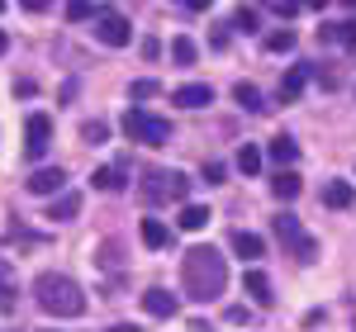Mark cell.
I'll use <instances>...</instances> for the list:
<instances>
[{"label": "cell", "mask_w": 356, "mask_h": 332, "mask_svg": "<svg viewBox=\"0 0 356 332\" xmlns=\"http://www.w3.org/2000/svg\"><path fill=\"white\" fill-rule=\"evenodd\" d=\"M266 157H271L280 171H290V166L300 162V142L290 138V133H280V138H271V147H266Z\"/></svg>", "instance_id": "obj_12"}, {"label": "cell", "mask_w": 356, "mask_h": 332, "mask_svg": "<svg viewBox=\"0 0 356 332\" xmlns=\"http://www.w3.org/2000/svg\"><path fill=\"white\" fill-rule=\"evenodd\" d=\"M138 194L147 199V204H166V199H186L191 194V181L181 176V171H147L143 181H138Z\"/></svg>", "instance_id": "obj_4"}, {"label": "cell", "mask_w": 356, "mask_h": 332, "mask_svg": "<svg viewBox=\"0 0 356 332\" xmlns=\"http://www.w3.org/2000/svg\"><path fill=\"white\" fill-rule=\"evenodd\" d=\"M171 100H176L181 110H204V105H214V85H204V81L176 85V90H171Z\"/></svg>", "instance_id": "obj_10"}, {"label": "cell", "mask_w": 356, "mask_h": 332, "mask_svg": "<svg viewBox=\"0 0 356 332\" xmlns=\"http://www.w3.org/2000/svg\"><path fill=\"white\" fill-rule=\"evenodd\" d=\"M228 247L238 251V256H243L247 266H257V256H266V242H261L257 233H247V228H238V233L228 238Z\"/></svg>", "instance_id": "obj_11"}, {"label": "cell", "mask_w": 356, "mask_h": 332, "mask_svg": "<svg viewBox=\"0 0 356 332\" xmlns=\"http://www.w3.org/2000/svg\"><path fill=\"white\" fill-rule=\"evenodd\" d=\"M67 19L81 24V19H95V5L90 0H67Z\"/></svg>", "instance_id": "obj_28"}, {"label": "cell", "mask_w": 356, "mask_h": 332, "mask_svg": "<svg viewBox=\"0 0 356 332\" xmlns=\"http://www.w3.org/2000/svg\"><path fill=\"white\" fill-rule=\"evenodd\" d=\"M48 142H53V119L48 114H29L24 119V157L29 162H43Z\"/></svg>", "instance_id": "obj_7"}, {"label": "cell", "mask_w": 356, "mask_h": 332, "mask_svg": "<svg viewBox=\"0 0 356 332\" xmlns=\"http://www.w3.org/2000/svg\"><path fill=\"white\" fill-rule=\"evenodd\" d=\"M290 48H295V28H290V24L266 33V53H290Z\"/></svg>", "instance_id": "obj_23"}, {"label": "cell", "mask_w": 356, "mask_h": 332, "mask_svg": "<svg viewBox=\"0 0 356 332\" xmlns=\"http://www.w3.org/2000/svg\"><path fill=\"white\" fill-rule=\"evenodd\" d=\"M186 5H191V10H209L214 0H186Z\"/></svg>", "instance_id": "obj_34"}, {"label": "cell", "mask_w": 356, "mask_h": 332, "mask_svg": "<svg viewBox=\"0 0 356 332\" xmlns=\"http://www.w3.org/2000/svg\"><path fill=\"white\" fill-rule=\"evenodd\" d=\"M19 5H24V10H33V15H38V10H48V0H19Z\"/></svg>", "instance_id": "obj_32"}, {"label": "cell", "mask_w": 356, "mask_h": 332, "mask_svg": "<svg viewBox=\"0 0 356 332\" xmlns=\"http://www.w3.org/2000/svg\"><path fill=\"white\" fill-rule=\"evenodd\" d=\"M67 190V171L62 166H38L29 176V194H62Z\"/></svg>", "instance_id": "obj_8"}, {"label": "cell", "mask_w": 356, "mask_h": 332, "mask_svg": "<svg viewBox=\"0 0 356 332\" xmlns=\"http://www.w3.org/2000/svg\"><path fill=\"white\" fill-rule=\"evenodd\" d=\"M5 48H10V38H5V28H0V53H5Z\"/></svg>", "instance_id": "obj_36"}, {"label": "cell", "mask_w": 356, "mask_h": 332, "mask_svg": "<svg viewBox=\"0 0 356 332\" xmlns=\"http://www.w3.org/2000/svg\"><path fill=\"white\" fill-rule=\"evenodd\" d=\"M300 190H304V181L295 176V171H275V176H271V194H275V199H295Z\"/></svg>", "instance_id": "obj_17"}, {"label": "cell", "mask_w": 356, "mask_h": 332, "mask_svg": "<svg viewBox=\"0 0 356 332\" xmlns=\"http://www.w3.org/2000/svg\"><path fill=\"white\" fill-rule=\"evenodd\" d=\"M233 100H238V105H243L247 114H261V110H266V100H261V90H257L252 81H238V85H233Z\"/></svg>", "instance_id": "obj_16"}, {"label": "cell", "mask_w": 356, "mask_h": 332, "mask_svg": "<svg viewBox=\"0 0 356 332\" xmlns=\"http://www.w3.org/2000/svg\"><path fill=\"white\" fill-rule=\"evenodd\" d=\"M129 95H134V100H152V95H157V81H152V76H143V81L129 85Z\"/></svg>", "instance_id": "obj_30"}, {"label": "cell", "mask_w": 356, "mask_h": 332, "mask_svg": "<svg viewBox=\"0 0 356 332\" xmlns=\"http://www.w3.org/2000/svg\"><path fill=\"white\" fill-rule=\"evenodd\" d=\"M143 308H147L152 318H171V313H176V294H171V290H147V294H143Z\"/></svg>", "instance_id": "obj_14"}, {"label": "cell", "mask_w": 356, "mask_h": 332, "mask_svg": "<svg viewBox=\"0 0 356 332\" xmlns=\"http://www.w3.org/2000/svg\"><path fill=\"white\" fill-rule=\"evenodd\" d=\"M304 81H309V67L285 72V81H280V100H285V105H290V100H300V95H304Z\"/></svg>", "instance_id": "obj_18"}, {"label": "cell", "mask_w": 356, "mask_h": 332, "mask_svg": "<svg viewBox=\"0 0 356 332\" xmlns=\"http://www.w3.org/2000/svg\"><path fill=\"white\" fill-rule=\"evenodd\" d=\"M110 332H138V328H134V323H119V328H110Z\"/></svg>", "instance_id": "obj_35"}, {"label": "cell", "mask_w": 356, "mask_h": 332, "mask_svg": "<svg viewBox=\"0 0 356 332\" xmlns=\"http://www.w3.org/2000/svg\"><path fill=\"white\" fill-rule=\"evenodd\" d=\"M95 38H100L105 48H129V43H134V24H129L119 10L100 5V10H95Z\"/></svg>", "instance_id": "obj_6"}, {"label": "cell", "mask_w": 356, "mask_h": 332, "mask_svg": "<svg viewBox=\"0 0 356 332\" xmlns=\"http://www.w3.org/2000/svg\"><path fill=\"white\" fill-rule=\"evenodd\" d=\"M233 24L243 28V33H257V28H261V15H257L252 5H238V10H233Z\"/></svg>", "instance_id": "obj_24"}, {"label": "cell", "mask_w": 356, "mask_h": 332, "mask_svg": "<svg viewBox=\"0 0 356 332\" xmlns=\"http://www.w3.org/2000/svg\"><path fill=\"white\" fill-rule=\"evenodd\" d=\"M271 228H275V238H280L285 247L295 251L300 261H314V256H318V242H314V238L304 233V223L295 219V214H275V219H271Z\"/></svg>", "instance_id": "obj_5"}, {"label": "cell", "mask_w": 356, "mask_h": 332, "mask_svg": "<svg viewBox=\"0 0 356 332\" xmlns=\"http://www.w3.org/2000/svg\"><path fill=\"white\" fill-rule=\"evenodd\" d=\"M90 185H95V190H124V171H119V166H95Z\"/></svg>", "instance_id": "obj_22"}, {"label": "cell", "mask_w": 356, "mask_h": 332, "mask_svg": "<svg viewBox=\"0 0 356 332\" xmlns=\"http://www.w3.org/2000/svg\"><path fill=\"white\" fill-rule=\"evenodd\" d=\"M76 214H81V194H76V190H62L53 199V209H48V219H57V223L76 219Z\"/></svg>", "instance_id": "obj_15"}, {"label": "cell", "mask_w": 356, "mask_h": 332, "mask_svg": "<svg viewBox=\"0 0 356 332\" xmlns=\"http://www.w3.org/2000/svg\"><path fill=\"white\" fill-rule=\"evenodd\" d=\"M223 176H228L223 162H204V181H209V185H223Z\"/></svg>", "instance_id": "obj_31"}, {"label": "cell", "mask_w": 356, "mask_h": 332, "mask_svg": "<svg viewBox=\"0 0 356 332\" xmlns=\"http://www.w3.org/2000/svg\"><path fill=\"white\" fill-rule=\"evenodd\" d=\"M81 138L86 142H105V138H110V124H105V119H86V124H81Z\"/></svg>", "instance_id": "obj_25"}, {"label": "cell", "mask_w": 356, "mask_h": 332, "mask_svg": "<svg viewBox=\"0 0 356 332\" xmlns=\"http://www.w3.org/2000/svg\"><path fill=\"white\" fill-rule=\"evenodd\" d=\"M304 10H328V0H304Z\"/></svg>", "instance_id": "obj_33"}, {"label": "cell", "mask_w": 356, "mask_h": 332, "mask_svg": "<svg viewBox=\"0 0 356 332\" xmlns=\"http://www.w3.org/2000/svg\"><path fill=\"white\" fill-rule=\"evenodd\" d=\"M238 171H243V176H257V171H261V152H257V147H243V152H238Z\"/></svg>", "instance_id": "obj_27"}, {"label": "cell", "mask_w": 356, "mask_h": 332, "mask_svg": "<svg viewBox=\"0 0 356 332\" xmlns=\"http://www.w3.org/2000/svg\"><path fill=\"white\" fill-rule=\"evenodd\" d=\"M119 128H124L129 142H143V147H166L171 142V124L162 114H147V110H129L119 119Z\"/></svg>", "instance_id": "obj_3"}, {"label": "cell", "mask_w": 356, "mask_h": 332, "mask_svg": "<svg viewBox=\"0 0 356 332\" xmlns=\"http://www.w3.org/2000/svg\"><path fill=\"white\" fill-rule=\"evenodd\" d=\"M171 57H176L181 67H191V62H195V43L186 38V33H181V38H171Z\"/></svg>", "instance_id": "obj_26"}, {"label": "cell", "mask_w": 356, "mask_h": 332, "mask_svg": "<svg viewBox=\"0 0 356 332\" xmlns=\"http://www.w3.org/2000/svg\"><path fill=\"white\" fill-rule=\"evenodd\" d=\"M0 10H5V0H0Z\"/></svg>", "instance_id": "obj_38"}, {"label": "cell", "mask_w": 356, "mask_h": 332, "mask_svg": "<svg viewBox=\"0 0 356 332\" xmlns=\"http://www.w3.org/2000/svg\"><path fill=\"white\" fill-rule=\"evenodd\" d=\"M266 5H271V10L280 15V19H285V24H290V19H295V15L304 10V0H266Z\"/></svg>", "instance_id": "obj_29"}, {"label": "cell", "mask_w": 356, "mask_h": 332, "mask_svg": "<svg viewBox=\"0 0 356 332\" xmlns=\"http://www.w3.org/2000/svg\"><path fill=\"white\" fill-rule=\"evenodd\" d=\"M323 204H328V209H352L356 204L352 181H328V185H323Z\"/></svg>", "instance_id": "obj_13"}, {"label": "cell", "mask_w": 356, "mask_h": 332, "mask_svg": "<svg viewBox=\"0 0 356 332\" xmlns=\"http://www.w3.org/2000/svg\"><path fill=\"white\" fill-rule=\"evenodd\" d=\"M143 242H147L152 251H162L166 242H171V228H166L162 219H143Z\"/></svg>", "instance_id": "obj_19"}, {"label": "cell", "mask_w": 356, "mask_h": 332, "mask_svg": "<svg viewBox=\"0 0 356 332\" xmlns=\"http://www.w3.org/2000/svg\"><path fill=\"white\" fill-rule=\"evenodd\" d=\"M243 290L257 299V308H271L275 304V290H271V276L261 271V266H247V276H243Z\"/></svg>", "instance_id": "obj_9"}, {"label": "cell", "mask_w": 356, "mask_h": 332, "mask_svg": "<svg viewBox=\"0 0 356 332\" xmlns=\"http://www.w3.org/2000/svg\"><path fill=\"white\" fill-rule=\"evenodd\" d=\"M176 223H181L186 233H200V228L209 223V209H204V204H181V214H176Z\"/></svg>", "instance_id": "obj_20"}, {"label": "cell", "mask_w": 356, "mask_h": 332, "mask_svg": "<svg viewBox=\"0 0 356 332\" xmlns=\"http://www.w3.org/2000/svg\"><path fill=\"white\" fill-rule=\"evenodd\" d=\"M33 299H38L43 313H53V318H81L86 313L81 285L72 276H62V271H43V276L33 280Z\"/></svg>", "instance_id": "obj_2"}, {"label": "cell", "mask_w": 356, "mask_h": 332, "mask_svg": "<svg viewBox=\"0 0 356 332\" xmlns=\"http://www.w3.org/2000/svg\"><path fill=\"white\" fill-rule=\"evenodd\" d=\"M181 276H186V294L209 304L228 290V256H219L214 247H191L181 261Z\"/></svg>", "instance_id": "obj_1"}, {"label": "cell", "mask_w": 356, "mask_h": 332, "mask_svg": "<svg viewBox=\"0 0 356 332\" xmlns=\"http://www.w3.org/2000/svg\"><path fill=\"white\" fill-rule=\"evenodd\" d=\"M342 5H347V10H356V0H342Z\"/></svg>", "instance_id": "obj_37"}, {"label": "cell", "mask_w": 356, "mask_h": 332, "mask_svg": "<svg viewBox=\"0 0 356 332\" xmlns=\"http://www.w3.org/2000/svg\"><path fill=\"white\" fill-rule=\"evenodd\" d=\"M342 43V48H356V19H342V24H323V43Z\"/></svg>", "instance_id": "obj_21"}]
</instances>
